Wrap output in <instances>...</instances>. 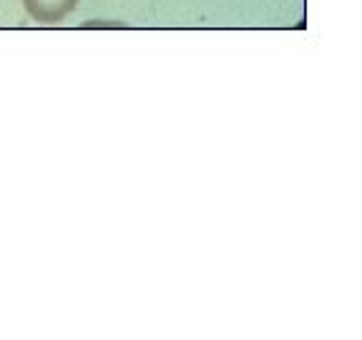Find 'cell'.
<instances>
[{
  "label": "cell",
  "mask_w": 362,
  "mask_h": 340,
  "mask_svg": "<svg viewBox=\"0 0 362 340\" xmlns=\"http://www.w3.org/2000/svg\"><path fill=\"white\" fill-rule=\"evenodd\" d=\"M78 0H23L30 18L40 23H58L74 11Z\"/></svg>",
  "instance_id": "obj_1"
}]
</instances>
